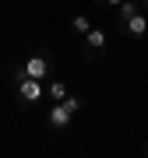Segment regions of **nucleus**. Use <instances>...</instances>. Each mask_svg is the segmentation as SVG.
Listing matches in <instances>:
<instances>
[{"mask_svg":"<svg viewBox=\"0 0 148 158\" xmlns=\"http://www.w3.org/2000/svg\"><path fill=\"white\" fill-rule=\"evenodd\" d=\"M39 95H42V81L21 74V77H18V98H21V102H35Z\"/></svg>","mask_w":148,"mask_h":158,"instance_id":"nucleus-1","label":"nucleus"},{"mask_svg":"<svg viewBox=\"0 0 148 158\" xmlns=\"http://www.w3.org/2000/svg\"><path fill=\"white\" fill-rule=\"evenodd\" d=\"M85 49H88V56L95 60L99 53L106 49V32H102V28H88V32H85Z\"/></svg>","mask_w":148,"mask_h":158,"instance_id":"nucleus-3","label":"nucleus"},{"mask_svg":"<svg viewBox=\"0 0 148 158\" xmlns=\"http://www.w3.org/2000/svg\"><path fill=\"white\" fill-rule=\"evenodd\" d=\"M50 98H67V85H63V81H53V85H50Z\"/></svg>","mask_w":148,"mask_h":158,"instance_id":"nucleus-8","label":"nucleus"},{"mask_svg":"<svg viewBox=\"0 0 148 158\" xmlns=\"http://www.w3.org/2000/svg\"><path fill=\"white\" fill-rule=\"evenodd\" d=\"M71 116H74V113H71L67 106H63V102H60V106H53V109H50V123L57 127V130H63V127H67V123H71Z\"/></svg>","mask_w":148,"mask_h":158,"instance_id":"nucleus-5","label":"nucleus"},{"mask_svg":"<svg viewBox=\"0 0 148 158\" xmlns=\"http://www.w3.org/2000/svg\"><path fill=\"white\" fill-rule=\"evenodd\" d=\"M124 32H127V35H134V39H141V35H148V14H145V11L131 14V18L124 21Z\"/></svg>","mask_w":148,"mask_h":158,"instance_id":"nucleus-4","label":"nucleus"},{"mask_svg":"<svg viewBox=\"0 0 148 158\" xmlns=\"http://www.w3.org/2000/svg\"><path fill=\"white\" fill-rule=\"evenodd\" d=\"M95 4H109V7H116V4H120V0H95Z\"/></svg>","mask_w":148,"mask_h":158,"instance_id":"nucleus-9","label":"nucleus"},{"mask_svg":"<svg viewBox=\"0 0 148 158\" xmlns=\"http://www.w3.org/2000/svg\"><path fill=\"white\" fill-rule=\"evenodd\" d=\"M141 7H145V14H148V0H141Z\"/></svg>","mask_w":148,"mask_h":158,"instance_id":"nucleus-10","label":"nucleus"},{"mask_svg":"<svg viewBox=\"0 0 148 158\" xmlns=\"http://www.w3.org/2000/svg\"><path fill=\"white\" fill-rule=\"evenodd\" d=\"M88 28H92V21H88L85 14H74V18H71V32H74V35H85Z\"/></svg>","mask_w":148,"mask_h":158,"instance_id":"nucleus-6","label":"nucleus"},{"mask_svg":"<svg viewBox=\"0 0 148 158\" xmlns=\"http://www.w3.org/2000/svg\"><path fill=\"white\" fill-rule=\"evenodd\" d=\"M116 7H120V18H124V21H127V18H131V14H137V11H141V7L134 4V0H120Z\"/></svg>","mask_w":148,"mask_h":158,"instance_id":"nucleus-7","label":"nucleus"},{"mask_svg":"<svg viewBox=\"0 0 148 158\" xmlns=\"http://www.w3.org/2000/svg\"><path fill=\"white\" fill-rule=\"evenodd\" d=\"M50 67L53 63H50V56H42V53H35V56L25 60V74H28V77H39V81L50 74Z\"/></svg>","mask_w":148,"mask_h":158,"instance_id":"nucleus-2","label":"nucleus"}]
</instances>
